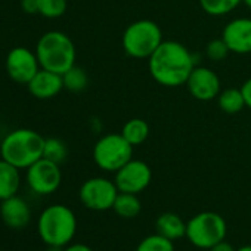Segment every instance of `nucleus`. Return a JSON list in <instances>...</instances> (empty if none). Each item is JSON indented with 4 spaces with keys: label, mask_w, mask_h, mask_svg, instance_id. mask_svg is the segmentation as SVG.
<instances>
[{
    "label": "nucleus",
    "mask_w": 251,
    "mask_h": 251,
    "mask_svg": "<svg viewBox=\"0 0 251 251\" xmlns=\"http://www.w3.org/2000/svg\"><path fill=\"white\" fill-rule=\"evenodd\" d=\"M236 251H251V245H244V247L238 248Z\"/></svg>",
    "instance_id": "31"
},
{
    "label": "nucleus",
    "mask_w": 251,
    "mask_h": 251,
    "mask_svg": "<svg viewBox=\"0 0 251 251\" xmlns=\"http://www.w3.org/2000/svg\"><path fill=\"white\" fill-rule=\"evenodd\" d=\"M21 188L20 169L0 158V201L18 195Z\"/></svg>",
    "instance_id": "16"
},
{
    "label": "nucleus",
    "mask_w": 251,
    "mask_h": 251,
    "mask_svg": "<svg viewBox=\"0 0 251 251\" xmlns=\"http://www.w3.org/2000/svg\"><path fill=\"white\" fill-rule=\"evenodd\" d=\"M152 179L151 167L142 160H130L115 172L114 182L120 192L141 194L145 191Z\"/></svg>",
    "instance_id": "10"
},
{
    "label": "nucleus",
    "mask_w": 251,
    "mask_h": 251,
    "mask_svg": "<svg viewBox=\"0 0 251 251\" xmlns=\"http://www.w3.org/2000/svg\"><path fill=\"white\" fill-rule=\"evenodd\" d=\"M133 158V145L121 133H108L93 147V161L103 172L115 173Z\"/></svg>",
    "instance_id": "7"
},
{
    "label": "nucleus",
    "mask_w": 251,
    "mask_h": 251,
    "mask_svg": "<svg viewBox=\"0 0 251 251\" xmlns=\"http://www.w3.org/2000/svg\"><path fill=\"white\" fill-rule=\"evenodd\" d=\"M189 93L202 102L213 100L220 93V78L207 67H195L186 81Z\"/></svg>",
    "instance_id": "12"
},
{
    "label": "nucleus",
    "mask_w": 251,
    "mask_h": 251,
    "mask_svg": "<svg viewBox=\"0 0 251 251\" xmlns=\"http://www.w3.org/2000/svg\"><path fill=\"white\" fill-rule=\"evenodd\" d=\"M21 2V8L25 14L30 15H36L39 14V8H37V0H20Z\"/></svg>",
    "instance_id": "27"
},
{
    "label": "nucleus",
    "mask_w": 251,
    "mask_h": 251,
    "mask_svg": "<svg viewBox=\"0 0 251 251\" xmlns=\"http://www.w3.org/2000/svg\"><path fill=\"white\" fill-rule=\"evenodd\" d=\"M217 103H219V108L226 114L241 112L244 106H247L241 89H236V87H229L220 92L217 96Z\"/></svg>",
    "instance_id": "20"
},
{
    "label": "nucleus",
    "mask_w": 251,
    "mask_h": 251,
    "mask_svg": "<svg viewBox=\"0 0 251 251\" xmlns=\"http://www.w3.org/2000/svg\"><path fill=\"white\" fill-rule=\"evenodd\" d=\"M222 39L230 52L238 55L251 53V18H235L227 23Z\"/></svg>",
    "instance_id": "13"
},
{
    "label": "nucleus",
    "mask_w": 251,
    "mask_h": 251,
    "mask_svg": "<svg viewBox=\"0 0 251 251\" xmlns=\"http://www.w3.org/2000/svg\"><path fill=\"white\" fill-rule=\"evenodd\" d=\"M40 68L42 67L36 52L25 46H17L11 49L6 56L8 75L18 84H28Z\"/></svg>",
    "instance_id": "11"
},
{
    "label": "nucleus",
    "mask_w": 251,
    "mask_h": 251,
    "mask_svg": "<svg viewBox=\"0 0 251 251\" xmlns=\"http://www.w3.org/2000/svg\"><path fill=\"white\" fill-rule=\"evenodd\" d=\"M68 157V148L64 141L58 138H48L45 142V150H43V158H48L56 164H62Z\"/></svg>",
    "instance_id": "23"
},
{
    "label": "nucleus",
    "mask_w": 251,
    "mask_h": 251,
    "mask_svg": "<svg viewBox=\"0 0 251 251\" xmlns=\"http://www.w3.org/2000/svg\"><path fill=\"white\" fill-rule=\"evenodd\" d=\"M242 0H200L202 11L211 17H223L232 12Z\"/></svg>",
    "instance_id": "22"
},
{
    "label": "nucleus",
    "mask_w": 251,
    "mask_h": 251,
    "mask_svg": "<svg viewBox=\"0 0 251 251\" xmlns=\"http://www.w3.org/2000/svg\"><path fill=\"white\" fill-rule=\"evenodd\" d=\"M208 251H236L233 247H232V244L230 242H227V241H220V242H217L216 245H213Z\"/></svg>",
    "instance_id": "30"
},
{
    "label": "nucleus",
    "mask_w": 251,
    "mask_h": 251,
    "mask_svg": "<svg viewBox=\"0 0 251 251\" xmlns=\"http://www.w3.org/2000/svg\"><path fill=\"white\" fill-rule=\"evenodd\" d=\"M136 251H175V244L172 239H169L157 232L154 235L145 236L138 244Z\"/></svg>",
    "instance_id": "24"
},
{
    "label": "nucleus",
    "mask_w": 251,
    "mask_h": 251,
    "mask_svg": "<svg viewBox=\"0 0 251 251\" xmlns=\"http://www.w3.org/2000/svg\"><path fill=\"white\" fill-rule=\"evenodd\" d=\"M67 0H37L39 15L45 18H59L67 12Z\"/></svg>",
    "instance_id": "25"
},
{
    "label": "nucleus",
    "mask_w": 251,
    "mask_h": 251,
    "mask_svg": "<svg viewBox=\"0 0 251 251\" xmlns=\"http://www.w3.org/2000/svg\"><path fill=\"white\" fill-rule=\"evenodd\" d=\"M49 251H62V248H56V247H49Z\"/></svg>",
    "instance_id": "33"
},
{
    "label": "nucleus",
    "mask_w": 251,
    "mask_h": 251,
    "mask_svg": "<svg viewBox=\"0 0 251 251\" xmlns=\"http://www.w3.org/2000/svg\"><path fill=\"white\" fill-rule=\"evenodd\" d=\"M227 232L226 220L214 211H202L186 222L188 241L201 250H210L217 242L223 241Z\"/></svg>",
    "instance_id": "6"
},
{
    "label": "nucleus",
    "mask_w": 251,
    "mask_h": 251,
    "mask_svg": "<svg viewBox=\"0 0 251 251\" xmlns=\"http://www.w3.org/2000/svg\"><path fill=\"white\" fill-rule=\"evenodd\" d=\"M160 25L151 20H139L127 25L123 33V49L135 59H148L163 43Z\"/></svg>",
    "instance_id": "5"
},
{
    "label": "nucleus",
    "mask_w": 251,
    "mask_h": 251,
    "mask_svg": "<svg viewBox=\"0 0 251 251\" xmlns=\"http://www.w3.org/2000/svg\"><path fill=\"white\" fill-rule=\"evenodd\" d=\"M62 81H64V89L74 92V93H78L87 87L89 78H87V74L83 68L74 65L67 73L62 74Z\"/></svg>",
    "instance_id": "21"
},
{
    "label": "nucleus",
    "mask_w": 251,
    "mask_h": 251,
    "mask_svg": "<svg viewBox=\"0 0 251 251\" xmlns=\"http://www.w3.org/2000/svg\"><path fill=\"white\" fill-rule=\"evenodd\" d=\"M155 229L160 235L176 241L186 236V223L175 213H163L155 220Z\"/></svg>",
    "instance_id": "17"
},
{
    "label": "nucleus",
    "mask_w": 251,
    "mask_h": 251,
    "mask_svg": "<svg viewBox=\"0 0 251 251\" xmlns=\"http://www.w3.org/2000/svg\"><path fill=\"white\" fill-rule=\"evenodd\" d=\"M27 87L28 92L37 99H52L64 89V81L61 74L40 68Z\"/></svg>",
    "instance_id": "15"
},
{
    "label": "nucleus",
    "mask_w": 251,
    "mask_h": 251,
    "mask_svg": "<svg viewBox=\"0 0 251 251\" xmlns=\"http://www.w3.org/2000/svg\"><path fill=\"white\" fill-rule=\"evenodd\" d=\"M25 180L28 188L34 194L50 195L56 192L61 186V166L48 158H40L25 170Z\"/></svg>",
    "instance_id": "9"
},
{
    "label": "nucleus",
    "mask_w": 251,
    "mask_h": 251,
    "mask_svg": "<svg viewBox=\"0 0 251 251\" xmlns=\"http://www.w3.org/2000/svg\"><path fill=\"white\" fill-rule=\"evenodd\" d=\"M75 232L77 217L68 205H48L37 219V233L48 247H67L73 242Z\"/></svg>",
    "instance_id": "2"
},
{
    "label": "nucleus",
    "mask_w": 251,
    "mask_h": 251,
    "mask_svg": "<svg viewBox=\"0 0 251 251\" xmlns=\"http://www.w3.org/2000/svg\"><path fill=\"white\" fill-rule=\"evenodd\" d=\"M0 217L11 229H24L31 220V208L23 197L14 195L0 201Z\"/></svg>",
    "instance_id": "14"
},
{
    "label": "nucleus",
    "mask_w": 251,
    "mask_h": 251,
    "mask_svg": "<svg viewBox=\"0 0 251 251\" xmlns=\"http://www.w3.org/2000/svg\"><path fill=\"white\" fill-rule=\"evenodd\" d=\"M45 142L46 139L36 130H11L0 142V158H3L20 170H27L31 164L43 158Z\"/></svg>",
    "instance_id": "3"
},
{
    "label": "nucleus",
    "mask_w": 251,
    "mask_h": 251,
    "mask_svg": "<svg viewBox=\"0 0 251 251\" xmlns=\"http://www.w3.org/2000/svg\"><path fill=\"white\" fill-rule=\"evenodd\" d=\"M34 52L42 68L61 75L75 65V46L62 31L53 30L45 33L39 39Z\"/></svg>",
    "instance_id": "4"
},
{
    "label": "nucleus",
    "mask_w": 251,
    "mask_h": 251,
    "mask_svg": "<svg viewBox=\"0 0 251 251\" xmlns=\"http://www.w3.org/2000/svg\"><path fill=\"white\" fill-rule=\"evenodd\" d=\"M194 68L195 61L189 49L175 40L163 42L148 58L151 77L164 87L186 84Z\"/></svg>",
    "instance_id": "1"
},
{
    "label": "nucleus",
    "mask_w": 251,
    "mask_h": 251,
    "mask_svg": "<svg viewBox=\"0 0 251 251\" xmlns=\"http://www.w3.org/2000/svg\"><path fill=\"white\" fill-rule=\"evenodd\" d=\"M241 92L244 95V99H245V105L251 109V77L248 80L244 81V84L241 86Z\"/></svg>",
    "instance_id": "28"
},
{
    "label": "nucleus",
    "mask_w": 251,
    "mask_h": 251,
    "mask_svg": "<svg viewBox=\"0 0 251 251\" xmlns=\"http://www.w3.org/2000/svg\"><path fill=\"white\" fill-rule=\"evenodd\" d=\"M62 251H93L87 244L75 242V244H68L67 247L62 248Z\"/></svg>",
    "instance_id": "29"
},
{
    "label": "nucleus",
    "mask_w": 251,
    "mask_h": 251,
    "mask_svg": "<svg viewBox=\"0 0 251 251\" xmlns=\"http://www.w3.org/2000/svg\"><path fill=\"white\" fill-rule=\"evenodd\" d=\"M118 192L114 180L106 177H90L80 186L78 198L81 204L92 211H106L112 210Z\"/></svg>",
    "instance_id": "8"
},
{
    "label": "nucleus",
    "mask_w": 251,
    "mask_h": 251,
    "mask_svg": "<svg viewBox=\"0 0 251 251\" xmlns=\"http://www.w3.org/2000/svg\"><path fill=\"white\" fill-rule=\"evenodd\" d=\"M242 3H244L248 9H251V0H242Z\"/></svg>",
    "instance_id": "32"
},
{
    "label": "nucleus",
    "mask_w": 251,
    "mask_h": 251,
    "mask_svg": "<svg viewBox=\"0 0 251 251\" xmlns=\"http://www.w3.org/2000/svg\"><path fill=\"white\" fill-rule=\"evenodd\" d=\"M112 210L117 216L123 219H133L136 217L142 210V202L138 197V194L130 192H118Z\"/></svg>",
    "instance_id": "18"
},
{
    "label": "nucleus",
    "mask_w": 251,
    "mask_h": 251,
    "mask_svg": "<svg viewBox=\"0 0 251 251\" xmlns=\"http://www.w3.org/2000/svg\"><path fill=\"white\" fill-rule=\"evenodd\" d=\"M229 48L225 43L223 39H214L211 42H208V45L205 46V55L210 61L214 62H220L223 61L227 55H229Z\"/></svg>",
    "instance_id": "26"
},
{
    "label": "nucleus",
    "mask_w": 251,
    "mask_h": 251,
    "mask_svg": "<svg viewBox=\"0 0 251 251\" xmlns=\"http://www.w3.org/2000/svg\"><path fill=\"white\" fill-rule=\"evenodd\" d=\"M121 135L130 145L136 147L144 144L150 136V126L142 118H132L123 126Z\"/></svg>",
    "instance_id": "19"
}]
</instances>
